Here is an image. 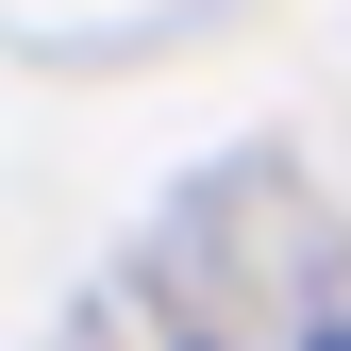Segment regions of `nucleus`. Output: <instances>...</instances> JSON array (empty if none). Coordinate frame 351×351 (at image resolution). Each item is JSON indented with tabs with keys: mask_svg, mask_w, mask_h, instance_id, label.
Here are the masks:
<instances>
[{
	"mask_svg": "<svg viewBox=\"0 0 351 351\" xmlns=\"http://www.w3.org/2000/svg\"><path fill=\"white\" fill-rule=\"evenodd\" d=\"M318 351H351V318H335V335H318Z\"/></svg>",
	"mask_w": 351,
	"mask_h": 351,
	"instance_id": "obj_1",
	"label": "nucleus"
}]
</instances>
